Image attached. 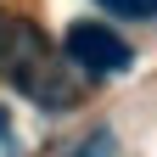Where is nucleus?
Wrapping results in <instances>:
<instances>
[{"label": "nucleus", "instance_id": "obj_2", "mask_svg": "<svg viewBox=\"0 0 157 157\" xmlns=\"http://www.w3.org/2000/svg\"><path fill=\"white\" fill-rule=\"evenodd\" d=\"M95 6H107L112 17H157V0H95Z\"/></svg>", "mask_w": 157, "mask_h": 157}, {"label": "nucleus", "instance_id": "obj_1", "mask_svg": "<svg viewBox=\"0 0 157 157\" xmlns=\"http://www.w3.org/2000/svg\"><path fill=\"white\" fill-rule=\"evenodd\" d=\"M62 45H67V56H73L84 73H124V67L135 62L129 39H118L107 23H73Z\"/></svg>", "mask_w": 157, "mask_h": 157}, {"label": "nucleus", "instance_id": "obj_3", "mask_svg": "<svg viewBox=\"0 0 157 157\" xmlns=\"http://www.w3.org/2000/svg\"><path fill=\"white\" fill-rule=\"evenodd\" d=\"M0 129H6V112H0Z\"/></svg>", "mask_w": 157, "mask_h": 157}]
</instances>
